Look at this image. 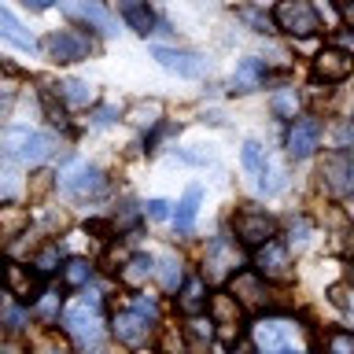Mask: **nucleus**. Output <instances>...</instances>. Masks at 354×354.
Here are the masks:
<instances>
[{"label":"nucleus","mask_w":354,"mask_h":354,"mask_svg":"<svg viewBox=\"0 0 354 354\" xmlns=\"http://www.w3.org/2000/svg\"><path fill=\"white\" fill-rule=\"evenodd\" d=\"M59 325L82 354H111L104 343V299H100V292H85L77 303L63 306Z\"/></svg>","instance_id":"f257e3e1"},{"label":"nucleus","mask_w":354,"mask_h":354,"mask_svg":"<svg viewBox=\"0 0 354 354\" xmlns=\"http://www.w3.org/2000/svg\"><path fill=\"white\" fill-rule=\"evenodd\" d=\"M251 343L259 354H306L303 325L292 317H259L251 325Z\"/></svg>","instance_id":"f03ea898"},{"label":"nucleus","mask_w":354,"mask_h":354,"mask_svg":"<svg viewBox=\"0 0 354 354\" xmlns=\"http://www.w3.org/2000/svg\"><path fill=\"white\" fill-rule=\"evenodd\" d=\"M0 148L11 162H44L55 151V137L30 126H11L0 133Z\"/></svg>","instance_id":"7ed1b4c3"},{"label":"nucleus","mask_w":354,"mask_h":354,"mask_svg":"<svg viewBox=\"0 0 354 354\" xmlns=\"http://www.w3.org/2000/svg\"><path fill=\"white\" fill-rule=\"evenodd\" d=\"M317 177L332 199H354V148L328 151L317 166Z\"/></svg>","instance_id":"20e7f679"},{"label":"nucleus","mask_w":354,"mask_h":354,"mask_svg":"<svg viewBox=\"0 0 354 354\" xmlns=\"http://www.w3.org/2000/svg\"><path fill=\"white\" fill-rule=\"evenodd\" d=\"M273 22H277V30L292 33V37H314L321 30L317 8L310 4V0H277Z\"/></svg>","instance_id":"39448f33"},{"label":"nucleus","mask_w":354,"mask_h":354,"mask_svg":"<svg viewBox=\"0 0 354 354\" xmlns=\"http://www.w3.org/2000/svg\"><path fill=\"white\" fill-rule=\"evenodd\" d=\"M232 232H236V243H240V248L259 251L262 243H270V240L277 236V218L266 214V210L243 207V210H236V218H232Z\"/></svg>","instance_id":"423d86ee"},{"label":"nucleus","mask_w":354,"mask_h":354,"mask_svg":"<svg viewBox=\"0 0 354 354\" xmlns=\"http://www.w3.org/2000/svg\"><path fill=\"white\" fill-rule=\"evenodd\" d=\"M44 55H48L52 63H82V59H88V55L96 52V41L88 37V33H82V30H55V33H48L44 37Z\"/></svg>","instance_id":"0eeeda50"},{"label":"nucleus","mask_w":354,"mask_h":354,"mask_svg":"<svg viewBox=\"0 0 354 354\" xmlns=\"http://www.w3.org/2000/svg\"><path fill=\"white\" fill-rule=\"evenodd\" d=\"M55 4H59V11H63L66 19L82 22V26L104 33V37H115V33H118L115 15H111V11L100 4V0H55Z\"/></svg>","instance_id":"6e6552de"},{"label":"nucleus","mask_w":354,"mask_h":354,"mask_svg":"<svg viewBox=\"0 0 354 354\" xmlns=\"http://www.w3.org/2000/svg\"><path fill=\"white\" fill-rule=\"evenodd\" d=\"M55 185L63 188L66 196H74V199H85V196H96V192H104V185H107V177L100 166L93 162H71L66 170L55 177Z\"/></svg>","instance_id":"1a4fd4ad"},{"label":"nucleus","mask_w":354,"mask_h":354,"mask_svg":"<svg viewBox=\"0 0 354 354\" xmlns=\"http://www.w3.org/2000/svg\"><path fill=\"white\" fill-rule=\"evenodd\" d=\"M354 74V55L347 48H321L314 55V63H310V77L314 82H325V85H339L347 82V77Z\"/></svg>","instance_id":"9d476101"},{"label":"nucleus","mask_w":354,"mask_h":354,"mask_svg":"<svg viewBox=\"0 0 354 354\" xmlns=\"http://www.w3.org/2000/svg\"><path fill=\"white\" fill-rule=\"evenodd\" d=\"M48 277H44L41 270H30V266H19V262H8L4 266V284H8V295H15L19 303L33 306L37 299L44 295V284Z\"/></svg>","instance_id":"9b49d317"},{"label":"nucleus","mask_w":354,"mask_h":354,"mask_svg":"<svg viewBox=\"0 0 354 354\" xmlns=\"http://www.w3.org/2000/svg\"><path fill=\"white\" fill-rule=\"evenodd\" d=\"M240 270V254H236V243L225 232H218L214 240L207 243V254H203V277L207 281H221V277H232Z\"/></svg>","instance_id":"f8f14e48"},{"label":"nucleus","mask_w":354,"mask_h":354,"mask_svg":"<svg viewBox=\"0 0 354 354\" xmlns=\"http://www.w3.org/2000/svg\"><path fill=\"white\" fill-rule=\"evenodd\" d=\"M151 59L162 66V71H170L177 77H203L210 71V63L203 59L199 52H185V48H166V44H155L151 48Z\"/></svg>","instance_id":"ddd939ff"},{"label":"nucleus","mask_w":354,"mask_h":354,"mask_svg":"<svg viewBox=\"0 0 354 354\" xmlns=\"http://www.w3.org/2000/svg\"><path fill=\"white\" fill-rule=\"evenodd\" d=\"M229 292L240 299L243 310H266V303H270V288L259 270H236L229 277Z\"/></svg>","instance_id":"4468645a"},{"label":"nucleus","mask_w":354,"mask_h":354,"mask_svg":"<svg viewBox=\"0 0 354 354\" xmlns=\"http://www.w3.org/2000/svg\"><path fill=\"white\" fill-rule=\"evenodd\" d=\"M207 310H210V325H218L225 339L240 336V325H243V306H240V299L232 295V292H218V295H210Z\"/></svg>","instance_id":"2eb2a0df"},{"label":"nucleus","mask_w":354,"mask_h":354,"mask_svg":"<svg viewBox=\"0 0 354 354\" xmlns=\"http://www.w3.org/2000/svg\"><path fill=\"white\" fill-rule=\"evenodd\" d=\"M254 270H259L266 281H288L292 277V251L284 248L281 240H270L254 251Z\"/></svg>","instance_id":"dca6fc26"},{"label":"nucleus","mask_w":354,"mask_h":354,"mask_svg":"<svg viewBox=\"0 0 354 354\" xmlns=\"http://www.w3.org/2000/svg\"><path fill=\"white\" fill-rule=\"evenodd\" d=\"M111 332H115L118 343H129V347H140V343H148V336L155 332V321L137 314V310H122V314L111 317Z\"/></svg>","instance_id":"f3484780"},{"label":"nucleus","mask_w":354,"mask_h":354,"mask_svg":"<svg viewBox=\"0 0 354 354\" xmlns=\"http://www.w3.org/2000/svg\"><path fill=\"white\" fill-rule=\"evenodd\" d=\"M288 155L292 159H310V155L317 151L321 144V122L317 118H292V126H288Z\"/></svg>","instance_id":"a211bd4d"},{"label":"nucleus","mask_w":354,"mask_h":354,"mask_svg":"<svg viewBox=\"0 0 354 354\" xmlns=\"http://www.w3.org/2000/svg\"><path fill=\"white\" fill-rule=\"evenodd\" d=\"M210 295H207V277H185V284L177 288V310L185 317H199L207 310Z\"/></svg>","instance_id":"6ab92c4d"},{"label":"nucleus","mask_w":354,"mask_h":354,"mask_svg":"<svg viewBox=\"0 0 354 354\" xmlns=\"http://www.w3.org/2000/svg\"><path fill=\"white\" fill-rule=\"evenodd\" d=\"M266 77H270V71H266V63L262 59H240L236 63V71H232V93H254V88H262L266 85Z\"/></svg>","instance_id":"aec40b11"},{"label":"nucleus","mask_w":354,"mask_h":354,"mask_svg":"<svg viewBox=\"0 0 354 354\" xmlns=\"http://www.w3.org/2000/svg\"><path fill=\"white\" fill-rule=\"evenodd\" d=\"M118 11L122 19H126V26L133 33H140V37H148V33H155V11L148 8V0H118Z\"/></svg>","instance_id":"412c9836"},{"label":"nucleus","mask_w":354,"mask_h":354,"mask_svg":"<svg viewBox=\"0 0 354 354\" xmlns=\"http://www.w3.org/2000/svg\"><path fill=\"white\" fill-rule=\"evenodd\" d=\"M151 273H155V259H151V254H129V259L118 266V281L126 288H133V292L148 284Z\"/></svg>","instance_id":"4be33fe9"},{"label":"nucleus","mask_w":354,"mask_h":354,"mask_svg":"<svg viewBox=\"0 0 354 354\" xmlns=\"http://www.w3.org/2000/svg\"><path fill=\"white\" fill-rule=\"evenodd\" d=\"M0 37H4L8 44H15V48H22V52H33V48H37V37H33V33L22 26V22L11 15L4 4H0Z\"/></svg>","instance_id":"5701e85b"},{"label":"nucleus","mask_w":354,"mask_h":354,"mask_svg":"<svg viewBox=\"0 0 354 354\" xmlns=\"http://www.w3.org/2000/svg\"><path fill=\"white\" fill-rule=\"evenodd\" d=\"M55 93H59V100H63V104H71V107H88L96 100L93 85L82 82V77H63V82L55 85Z\"/></svg>","instance_id":"b1692460"},{"label":"nucleus","mask_w":354,"mask_h":354,"mask_svg":"<svg viewBox=\"0 0 354 354\" xmlns=\"http://www.w3.org/2000/svg\"><path fill=\"white\" fill-rule=\"evenodd\" d=\"M199 199H203V188H188V192L181 196V203H177V210H174V221H177V229L181 232H192V225H196V214H199Z\"/></svg>","instance_id":"393cba45"},{"label":"nucleus","mask_w":354,"mask_h":354,"mask_svg":"<svg viewBox=\"0 0 354 354\" xmlns=\"http://www.w3.org/2000/svg\"><path fill=\"white\" fill-rule=\"evenodd\" d=\"M26 221H30V214L22 207H0V243L22 236V232H26Z\"/></svg>","instance_id":"a878e982"},{"label":"nucleus","mask_w":354,"mask_h":354,"mask_svg":"<svg viewBox=\"0 0 354 354\" xmlns=\"http://www.w3.org/2000/svg\"><path fill=\"white\" fill-rule=\"evenodd\" d=\"M270 111L277 118H284V122H292V118H299V93L295 88H273L270 93Z\"/></svg>","instance_id":"bb28decb"},{"label":"nucleus","mask_w":354,"mask_h":354,"mask_svg":"<svg viewBox=\"0 0 354 354\" xmlns=\"http://www.w3.org/2000/svg\"><path fill=\"white\" fill-rule=\"evenodd\" d=\"M155 273H159V281L166 292H177V288L185 284V266L177 254H166V259H159V266H155Z\"/></svg>","instance_id":"cd10ccee"},{"label":"nucleus","mask_w":354,"mask_h":354,"mask_svg":"<svg viewBox=\"0 0 354 354\" xmlns=\"http://www.w3.org/2000/svg\"><path fill=\"white\" fill-rule=\"evenodd\" d=\"M93 273H96V266L88 262V259H66V262H63V281H66V288H85L88 281H93Z\"/></svg>","instance_id":"c85d7f7f"},{"label":"nucleus","mask_w":354,"mask_h":354,"mask_svg":"<svg viewBox=\"0 0 354 354\" xmlns=\"http://www.w3.org/2000/svg\"><path fill=\"white\" fill-rule=\"evenodd\" d=\"M59 306H63V295L55 292V288H44V295L33 303V317H37L41 325H52V321H59Z\"/></svg>","instance_id":"c756f323"},{"label":"nucleus","mask_w":354,"mask_h":354,"mask_svg":"<svg viewBox=\"0 0 354 354\" xmlns=\"http://www.w3.org/2000/svg\"><path fill=\"white\" fill-rule=\"evenodd\" d=\"M240 162H243V170L259 177L266 166H270V155H266V148L259 140H243V148H240Z\"/></svg>","instance_id":"7c9ffc66"},{"label":"nucleus","mask_w":354,"mask_h":354,"mask_svg":"<svg viewBox=\"0 0 354 354\" xmlns=\"http://www.w3.org/2000/svg\"><path fill=\"white\" fill-rule=\"evenodd\" d=\"M33 270H41L44 277H52L55 270H63V248H59V243H44V248L33 254Z\"/></svg>","instance_id":"2f4dec72"},{"label":"nucleus","mask_w":354,"mask_h":354,"mask_svg":"<svg viewBox=\"0 0 354 354\" xmlns=\"http://www.w3.org/2000/svg\"><path fill=\"white\" fill-rule=\"evenodd\" d=\"M325 354H354V332L351 328H336L325 339Z\"/></svg>","instance_id":"473e14b6"},{"label":"nucleus","mask_w":354,"mask_h":354,"mask_svg":"<svg viewBox=\"0 0 354 354\" xmlns=\"http://www.w3.org/2000/svg\"><path fill=\"white\" fill-rule=\"evenodd\" d=\"M30 314H33V310H26V303H19V306H11V310L0 314V325H4L8 332H22L30 325Z\"/></svg>","instance_id":"72a5a7b5"},{"label":"nucleus","mask_w":354,"mask_h":354,"mask_svg":"<svg viewBox=\"0 0 354 354\" xmlns=\"http://www.w3.org/2000/svg\"><path fill=\"white\" fill-rule=\"evenodd\" d=\"M328 299L336 303L347 317H354V284H332L328 288Z\"/></svg>","instance_id":"f704fd0d"},{"label":"nucleus","mask_w":354,"mask_h":354,"mask_svg":"<svg viewBox=\"0 0 354 354\" xmlns=\"http://www.w3.org/2000/svg\"><path fill=\"white\" fill-rule=\"evenodd\" d=\"M240 19L248 22V26H251L254 33H270V26H277V22H270L259 8H251V4H243V8H240Z\"/></svg>","instance_id":"c9c22d12"},{"label":"nucleus","mask_w":354,"mask_h":354,"mask_svg":"<svg viewBox=\"0 0 354 354\" xmlns=\"http://www.w3.org/2000/svg\"><path fill=\"white\" fill-rule=\"evenodd\" d=\"M281 188H284V174H281V170H273V166H266V170L259 174V192L277 196Z\"/></svg>","instance_id":"e433bc0d"},{"label":"nucleus","mask_w":354,"mask_h":354,"mask_svg":"<svg viewBox=\"0 0 354 354\" xmlns=\"http://www.w3.org/2000/svg\"><path fill=\"white\" fill-rule=\"evenodd\" d=\"M15 192H19L15 170H11V166H0V199H11Z\"/></svg>","instance_id":"4c0bfd02"},{"label":"nucleus","mask_w":354,"mask_h":354,"mask_svg":"<svg viewBox=\"0 0 354 354\" xmlns=\"http://www.w3.org/2000/svg\"><path fill=\"white\" fill-rule=\"evenodd\" d=\"M310 232H314V229H310L306 218H299L295 225H292V248H295V251H303L306 243H310Z\"/></svg>","instance_id":"58836bf2"},{"label":"nucleus","mask_w":354,"mask_h":354,"mask_svg":"<svg viewBox=\"0 0 354 354\" xmlns=\"http://www.w3.org/2000/svg\"><path fill=\"white\" fill-rule=\"evenodd\" d=\"M133 310H137V314H144V317H151V321H159V303H155V299H148V295H137V299H133Z\"/></svg>","instance_id":"ea45409f"},{"label":"nucleus","mask_w":354,"mask_h":354,"mask_svg":"<svg viewBox=\"0 0 354 354\" xmlns=\"http://www.w3.org/2000/svg\"><path fill=\"white\" fill-rule=\"evenodd\" d=\"M144 214L151 221H162V218H170V203H166V199H148V203H144Z\"/></svg>","instance_id":"a19ab883"},{"label":"nucleus","mask_w":354,"mask_h":354,"mask_svg":"<svg viewBox=\"0 0 354 354\" xmlns=\"http://www.w3.org/2000/svg\"><path fill=\"white\" fill-rule=\"evenodd\" d=\"M170 133H174V126H170V122H155V133L148 137V144H144V148H148V151H155V148L162 144V137H170Z\"/></svg>","instance_id":"79ce46f5"},{"label":"nucleus","mask_w":354,"mask_h":354,"mask_svg":"<svg viewBox=\"0 0 354 354\" xmlns=\"http://www.w3.org/2000/svg\"><path fill=\"white\" fill-rule=\"evenodd\" d=\"M115 118H118L115 107H96V111H93V126H111Z\"/></svg>","instance_id":"37998d69"},{"label":"nucleus","mask_w":354,"mask_h":354,"mask_svg":"<svg viewBox=\"0 0 354 354\" xmlns=\"http://www.w3.org/2000/svg\"><path fill=\"white\" fill-rule=\"evenodd\" d=\"M177 155H181L185 162H192V166H203V162L214 159V151H177Z\"/></svg>","instance_id":"c03bdc74"},{"label":"nucleus","mask_w":354,"mask_h":354,"mask_svg":"<svg viewBox=\"0 0 354 354\" xmlns=\"http://www.w3.org/2000/svg\"><path fill=\"white\" fill-rule=\"evenodd\" d=\"M336 4H339V19L354 30V0H336Z\"/></svg>","instance_id":"a18cd8bd"},{"label":"nucleus","mask_w":354,"mask_h":354,"mask_svg":"<svg viewBox=\"0 0 354 354\" xmlns=\"http://www.w3.org/2000/svg\"><path fill=\"white\" fill-rule=\"evenodd\" d=\"M55 4V0H22V8H30V11H48Z\"/></svg>","instance_id":"49530a36"},{"label":"nucleus","mask_w":354,"mask_h":354,"mask_svg":"<svg viewBox=\"0 0 354 354\" xmlns=\"http://www.w3.org/2000/svg\"><path fill=\"white\" fill-rule=\"evenodd\" d=\"M351 126H354V115H351Z\"/></svg>","instance_id":"de8ad7c7"},{"label":"nucleus","mask_w":354,"mask_h":354,"mask_svg":"<svg viewBox=\"0 0 354 354\" xmlns=\"http://www.w3.org/2000/svg\"><path fill=\"white\" fill-rule=\"evenodd\" d=\"M48 354H55V351H48Z\"/></svg>","instance_id":"09e8293b"},{"label":"nucleus","mask_w":354,"mask_h":354,"mask_svg":"<svg viewBox=\"0 0 354 354\" xmlns=\"http://www.w3.org/2000/svg\"><path fill=\"white\" fill-rule=\"evenodd\" d=\"M144 354H148V351H144Z\"/></svg>","instance_id":"8fccbe9b"}]
</instances>
